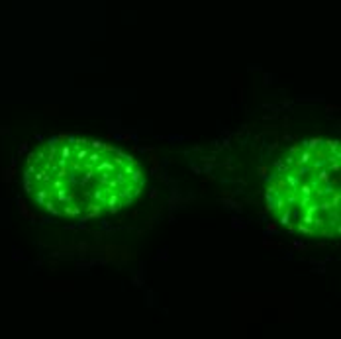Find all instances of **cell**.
Here are the masks:
<instances>
[{
	"instance_id": "2",
	"label": "cell",
	"mask_w": 341,
	"mask_h": 339,
	"mask_svg": "<svg viewBox=\"0 0 341 339\" xmlns=\"http://www.w3.org/2000/svg\"><path fill=\"white\" fill-rule=\"evenodd\" d=\"M341 151L325 137L294 145L272 169L267 206L294 235L333 241L341 230Z\"/></svg>"
},
{
	"instance_id": "1",
	"label": "cell",
	"mask_w": 341,
	"mask_h": 339,
	"mask_svg": "<svg viewBox=\"0 0 341 339\" xmlns=\"http://www.w3.org/2000/svg\"><path fill=\"white\" fill-rule=\"evenodd\" d=\"M145 184L137 161L98 139L57 135L29 153L24 188L59 218H102L137 200Z\"/></svg>"
}]
</instances>
